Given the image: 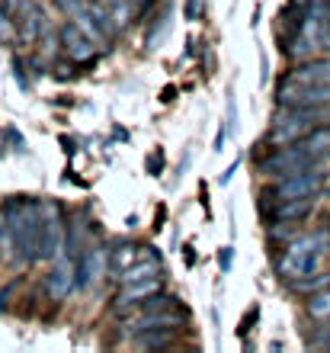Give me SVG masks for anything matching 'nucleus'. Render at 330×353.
Masks as SVG:
<instances>
[{
    "label": "nucleus",
    "instance_id": "f257e3e1",
    "mask_svg": "<svg viewBox=\"0 0 330 353\" xmlns=\"http://www.w3.org/2000/svg\"><path fill=\"white\" fill-rule=\"evenodd\" d=\"M0 219L10 228V261L36 263L39 261V225H42L39 199H10L3 205Z\"/></svg>",
    "mask_w": 330,
    "mask_h": 353
},
{
    "label": "nucleus",
    "instance_id": "f03ea898",
    "mask_svg": "<svg viewBox=\"0 0 330 353\" xmlns=\"http://www.w3.org/2000/svg\"><path fill=\"white\" fill-rule=\"evenodd\" d=\"M327 116H330V106H279L273 122H269L266 141H269L273 148L292 145V141H298L302 135H308L314 125L327 122Z\"/></svg>",
    "mask_w": 330,
    "mask_h": 353
},
{
    "label": "nucleus",
    "instance_id": "7ed1b4c3",
    "mask_svg": "<svg viewBox=\"0 0 330 353\" xmlns=\"http://www.w3.org/2000/svg\"><path fill=\"white\" fill-rule=\"evenodd\" d=\"M324 180H327V168L321 164H311V168H302L295 174H285V176H276L273 186H266L260 193V209H269L273 203L279 199H298V196H318L324 190Z\"/></svg>",
    "mask_w": 330,
    "mask_h": 353
},
{
    "label": "nucleus",
    "instance_id": "20e7f679",
    "mask_svg": "<svg viewBox=\"0 0 330 353\" xmlns=\"http://www.w3.org/2000/svg\"><path fill=\"white\" fill-rule=\"evenodd\" d=\"M321 161H324L321 154H311L302 141H292V145H279V148H273L266 158H260L257 161V174L266 176V180H276V176L295 174V170L321 164Z\"/></svg>",
    "mask_w": 330,
    "mask_h": 353
},
{
    "label": "nucleus",
    "instance_id": "39448f33",
    "mask_svg": "<svg viewBox=\"0 0 330 353\" xmlns=\"http://www.w3.org/2000/svg\"><path fill=\"white\" fill-rule=\"evenodd\" d=\"M42 209V225H39V261H55V254H61L65 244V225H61V212L55 203L39 199Z\"/></svg>",
    "mask_w": 330,
    "mask_h": 353
},
{
    "label": "nucleus",
    "instance_id": "423d86ee",
    "mask_svg": "<svg viewBox=\"0 0 330 353\" xmlns=\"http://www.w3.org/2000/svg\"><path fill=\"white\" fill-rule=\"evenodd\" d=\"M321 257H324V248H298V244L289 241L282 248V254L276 257V270L285 279H298L314 273V270H321Z\"/></svg>",
    "mask_w": 330,
    "mask_h": 353
},
{
    "label": "nucleus",
    "instance_id": "0eeeda50",
    "mask_svg": "<svg viewBox=\"0 0 330 353\" xmlns=\"http://www.w3.org/2000/svg\"><path fill=\"white\" fill-rule=\"evenodd\" d=\"M276 106H330V84H298L282 77L276 87Z\"/></svg>",
    "mask_w": 330,
    "mask_h": 353
},
{
    "label": "nucleus",
    "instance_id": "6e6552de",
    "mask_svg": "<svg viewBox=\"0 0 330 353\" xmlns=\"http://www.w3.org/2000/svg\"><path fill=\"white\" fill-rule=\"evenodd\" d=\"M186 321V312L180 308H154V312H141L138 318H129L125 321V334L129 337H138L145 334V331H170V327L183 325Z\"/></svg>",
    "mask_w": 330,
    "mask_h": 353
},
{
    "label": "nucleus",
    "instance_id": "1a4fd4ad",
    "mask_svg": "<svg viewBox=\"0 0 330 353\" xmlns=\"http://www.w3.org/2000/svg\"><path fill=\"white\" fill-rule=\"evenodd\" d=\"M106 263V248H83L74 257V289H90L96 279L103 276Z\"/></svg>",
    "mask_w": 330,
    "mask_h": 353
},
{
    "label": "nucleus",
    "instance_id": "9d476101",
    "mask_svg": "<svg viewBox=\"0 0 330 353\" xmlns=\"http://www.w3.org/2000/svg\"><path fill=\"white\" fill-rule=\"evenodd\" d=\"M58 39H61V46H65V52L74 58V61H90V58L96 55L93 39L87 36L77 23H74V17L68 19V23H61V26H58Z\"/></svg>",
    "mask_w": 330,
    "mask_h": 353
},
{
    "label": "nucleus",
    "instance_id": "9b49d317",
    "mask_svg": "<svg viewBox=\"0 0 330 353\" xmlns=\"http://www.w3.org/2000/svg\"><path fill=\"white\" fill-rule=\"evenodd\" d=\"M314 203H318V196H298V199H279L266 209L269 215V222H305V219H311L314 212Z\"/></svg>",
    "mask_w": 330,
    "mask_h": 353
},
{
    "label": "nucleus",
    "instance_id": "f8f14e48",
    "mask_svg": "<svg viewBox=\"0 0 330 353\" xmlns=\"http://www.w3.org/2000/svg\"><path fill=\"white\" fill-rule=\"evenodd\" d=\"M151 292H161V273H157V276L141 279V283H122V289L116 292V299H112V308L122 315V312L135 308L141 299H147Z\"/></svg>",
    "mask_w": 330,
    "mask_h": 353
},
{
    "label": "nucleus",
    "instance_id": "ddd939ff",
    "mask_svg": "<svg viewBox=\"0 0 330 353\" xmlns=\"http://www.w3.org/2000/svg\"><path fill=\"white\" fill-rule=\"evenodd\" d=\"M42 286H45V296L52 299V302L68 299L74 289V263L68 261V257H61V261L45 273V283H42Z\"/></svg>",
    "mask_w": 330,
    "mask_h": 353
},
{
    "label": "nucleus",
    "instance_id": "4468645a",
    "mask_svg": "<svg viewBox=\"0 0 330 353\" xmlns=\"http://www.w3.org/2000/svg\"><path fill=\"white\" fill-rule=\"evenodd\" d=\"M285 77L298 81V84H330V55L295 61V68Z\"/></svg>",
    "mask_w": 330,
    "mask_h": 353
},
{
    "label": "nucleus",
    "instance_id": "2eb2a0df",
    "mask_svg": "<svg viewBox=\"0 0 330 353\" xmlns=\"http://www.w3.org/2000/svg\"><path fill=\"white\" fill-rule=\"evenodd\" d=\"M19 36L26 39V42H36V39H42L48 32V19H45V10H42V3H36V0H26L23 3V10H19Z\"/></svg>",
    "mask_w": 330,
    "mask_h": 353
},
{
    "label": "nucleus",
    "instance_id": "dca6fc26",
    "mask_svg": "<svg viewBox=\"0 0 330 353\" xmlns=\"http://www.w3.org/2000/svg\"><path fill=\"white\" fill-rule=\"evenodd\" d=\"M170 29H174V3L167 0L164 10H161V17H154V23L147 26L145 46H147V48H161V42L170 36Z\"/></svg>",
    "mask_w": 330,
    "mask_h": 353
},
{
    "label": "nucleus",
    "instance_id": "f3484780",
    "mask_svg": "<svg viewBox=\"0 0 330 353\" xmlns=\"http://www.w3.org/2000/svg\"><path fill=\"white\" fill-rule=\"evenodd\" d=\"M135 261H138V251L132 248V244H125V241H116L112 244V251H106V263H110L112 276H119L122 270H129Z\"/></svg>",
    "mask_w": 330,
    "mask_h": 353
},
{
    "label": "nucleus",
    "instance_id": "a211bd4d",
    "mask_svg": "<svg viewBox=\"0 0 330 353\" xmlns=\"http://www.w3.org/2000/svg\"><path fill=\"white\" fill-rule=\"evenodd\" d=\"M289 286H292V292H302V296H314V292H321V289L330 286V273H324V270H314V273H308V276L289 279Z\"/></svg>",
    "mask_w": 330,
    "mask_h": 353
},
{
    "label": "nucleus",
    "instance_id": "6ab92c4d",
    "mask_svg": "<svg viewBox=\"0 0 330 353\" xmlns=\"http://www.w3.org/2000/svg\"><path fill=\"white\" fill-rule=\"evenodd\" d=\"M147 276H157V261L154 257H147V261H135L129 270H122L119 276V283H141V279H147Z\"/></svg>",
    "mask_w": 330,
    "mask_h": 353
},
{
    "label": "nucleus",
    "instance_id": "aec40b11",
    "mask_svg": "<svg viewBox=\"0 0 330 353\" xmlns=\"http://www.w3.org/2000/svg\"><path fill=\"white\" fill-rule=\"evenodd\" d=\"M305 312H308L314 321H327V318H330V286L321 289V292H314V296H308Z\"/></svg>",
    "mask_w": 330,
    "mask_h": 353
},
{
    "label": "nucleus",
    "instance_id": "412c9836",
    "mask_svg": "<svg viewBox=\"0 0 330 353\" xmlns=\"http://www.w3.org/2000/svg\"><path fill=\"white\" fill-rule=\"evenodd\" d=\"M74 23H77V26H81L83 32L93 39V42H103V39H106V36H103V29L96 26V19H93V13L87 7H81L77 13H74Z\"/></svg>",
    "mask_w": 330,
    "mask_h": 353
},
{
    "label": "nucleus",
    "instance_id": "4be33fe9",
    "mask_svg": "<svg viewBox=\"0 0 330 353\" xmlns=\"http://www.w3.org/2000/svg\"><path fill=\"white\" fill-rule=\"evenodd\" d=\"M225 97H228V103H225V122L221 125L228 129V135H238V100H234L238 93H234V87H228Z\"/></svg>",
    "mask_w": 330,
    "mask_h": 353
},
{
    "label": "nucleus",
    "instance_id": "5701e85b",
    "mask_svg": "<svg viewBox=\"0 0 330 353\" xmlns=\"http://www.w3.org/2000/svg\"><path fill=\"white\" fill-rule=\"evenodd\" d=\"M308 347H324V350H330V318L308 334Z\"/></svg>",
    "mask_w": 330,
    "mask_h": 353
},
{
    "label": "nucleus",
    "instance_id": "b1692460",
    "mask_svg": "<svg viewBox=\"0 0 330 353\" xmlns=\"http://www.w3.org/2000/svg\"><path fill=\"white\" fill-rule=\"evenodd\" d=\"M55 3L58 13H65V17H74L81 7H87V0H52Z\"/></svg>",
    "mask_w": 330,
    "mask_h": 353
},
{
    "label": "nucleus",
    "instance_id": "393cba45",
    "mask_svg": "<svg viewBox=\"0 0 330 353\" xmlns=\"http://www.w3.org/2000/svg\"><path fill=\"white\" fill-rule=\"evenodd\" d=\"M13 39V19L3 7H0V42H10Z\"/></svg>",
    "mask_w": 330,
    "mask_h": 353
},
{
    "label": "nucleus",
    "instance_id": "a878e982",
    "mask_svg": "<svg viewBox=\"0 0 330 353\" xmlns=\"http://www.w3.org/2000/svg\"><path fill=\"white\" fill-rule=\"evenodd\" d=\"M161 170H164V151L147 154V174H151V176H161Z\"/></svg>",
    "mask_w": 330,
    "mask_h": 353
},
{
    "label": "nucleus",
    "instance_id": "bb28decb",
    "mask_svg": "<svg viewBox=\"0 0 330 353\" xmlns=\"http://www.w3.org/2000/svg\"><path fill=\"white\" fill-rule=\"evenodd\" d=\"M199 7H202V0H186V7H183V19H199Z\"/></svg>",
    "mask_w": 330,
    "mask_h": 353
},
{
    "label": "nucleus",
    "instance_id": "cd10ccee",
    "mask_svg": "<svg viewBox=\"0 0 330 353\" xmlns=\"http://www.w3.org/2000/svg\"><path fill=\"white\" fill-rule=\"evenodd\" d=\"M231 257H234V248H221V251H218V267H221V273H228V270H231Z\"/></svg>",
    "mask_w": 330,
    "mask_h": 353
},
{
    "label": "nucleus",
    "instance_id": "c85d7f7f",
    "mask_svg": "<svg viewBox=\"0 0 330 353\" xmlns=\"http://www.w3.org/2000/svg\"><path fill=\"white\" fill-rule=\"evenodd\" d=\"M257 318H260V305H254V308H250V312H247V315H244V321H240V334H247V331H250V325H254Z\"/></svg>",
    "mask_w": 330,
    "mask_h": 353
},
{
    "label": "nucleus",
    "instance_id": "c756f323",
    "mask_svg": "<svg viewBox=\"0 0 330 353\" xmlns=\"http://www.w3.org/2000/svg\"><path fill=\"white\" fill-rule=\"evenodd\" d=\"M269 84V58H266V52H260V87Z\"/></svg>",
    "mask_w": 330,
    "mask_h": 353
},
{
    "label": "nucleus",
    "instance_id": "7c9ffc66",
    "mask_svg": "<svg viewBox=\"0 0 330 353\" xmlns=\"http://www.w3.org/2000/svg\"><path fill=\"white\" fill-rule=\"evenodd\" d=\"M17 286H19V279H13V283H10V286L3 289V292H0V308H7L10 296H13V292H17Z\"/></svg>",
    "mask_w": 330,
    "mask_h": 353
},
{
    "label": "nucleus",
    "instance_id": "2f4dec72",
    "mask_svg": "<svg viewBox=\"0 0 330 353\" xmlns=\"http://www.w3.org/2000/svg\"><path fill=\"white\" fill-rule=\"evenodd\" d=\"M23 3H26V0H3L0 7L7 10V13H17V10H23Z\"/></svg>",
    "mask_w": 330,
    "mask_h": 353
},
{
    "label": "nucleus",
    "instance_id": "473e14b6",
    "mask_svg": "<svg viewBox=\"0 0 330 353\" xmlns=\"http://www.w3.org/2000/svg\"><path fill=\"white\" fill-rule=\"evenodd\" d=\"M189 164H193V151H186L183 158H180V168H176V174H186V170H189Z\"/></svg>",
    "mask_w": 330,
    "mask_h": 353
},
{
    "label": "nucleus",
    "instance_id": "72a5a7b5",
    "mask_svg": "<svg viewBox=\"0 0 330 353\" xmlns=\"http://www.w3.org/2000/svg\"><path fill=\"white\" fill-rule=\"evenodd\" d=\"M234 174H238V161H234V164H231V168L221 174V183H231V176H234Z\"/></svg>",
    "mask_w": 330,
    "mask_h": 353
},
{
    "label": "nucleus",
    "instance_id": "f704fd0d",
    "mask_svg": "<svg viewBox=\"0 0 330 353\" xmlns=\"http://www.w3.org/2000/svg\"><path fill=\"white\" fill-rule=\"evenodd\" d=\"M321 196H324V199H327V203H330V186H324V190H321Z\"/></svg>",
    "mask_w": 330,
    "mask_h": 353
},
{
    "label": "nucleus",
    "instance_id": "c9c22d12",
    "mask_svg": "<svg viewBox=\"0 0 330 353\" xmlns=\"http://www.w3.org/2000/svg\"><path fill=\"white\" fill-rule=\"evenodd\" d=\"M87 3H93V0H87ZM103 3H116V0H103Z\"/></svg>",
    "mask_w": 330,
    "mask_h": 353
},
{
    "label": "nucleus",
    "instance_id": "e433bc0d",
    "mask_svg": "<svg viewBox=\"0 0 330 353\" xmlns=\"http://www.w3.org/2000/svg\"><path fill=\"white\" fill-rule=\"evenodd\" d=\"M132 3H135V7H138V3H141V0H132Z\"/></svg>",
    "mask_w": 330,
    "mask_h": 353
},
{
    "label": "nucleus",
    "instance_id": "4c0bfd02",
    "mask_svg": "<svg viewBox=\"0 0 330 353\" xmlns=\"http://www.w3.org/2000/svg\"><path fill=\"white\" fill-rule=\"evenodd\" d=\"M327 251H330V238H327Z\"/></svg>",
    "mask_w": 330,
    "mask_h": 353
},
{
    "label": "nucleus",
    "instance_id": "58836bf2",
    "mask_svg": "<svg viewBox=\"0 0 330 353\" xmlns=\"http://www.w3.org/2000/svg\"><path fill=\"white\" fill-rule=\"evenodd\" d=\"M327 161H330V151H327Z\"/></svg>",
    "mask_w": 330,
    "mask_h": 353
},
{
    "label": "nucleus",
    "instance_id": "ea45409f",
    "mask_svg": "<svg viewBox=\"0 0 330 353\" xmlns=\"http://www.w3.org/2000/svg\"><path fill=\"white\" fill-rule=\"evenodd\" d=\"M0 254H3V248H0Z\"/></svg>",
    "mask_w": 330,
    "mask_h": 353
},
{
    "label": "nucleus",
    "instance_id": "a19ab883",
    "mask_svg": "<svg viewBox=\"0 0 330 353\" xmlns=\"http://www.w3.org/2000/svg\"><path fill=\"white\" fill-rule=\"evenodd\" d=\"M327 225H330V219H327Z\"/></svg>",
    "mask_w": 330,
    "mask_h": 353
}]
</instances>
